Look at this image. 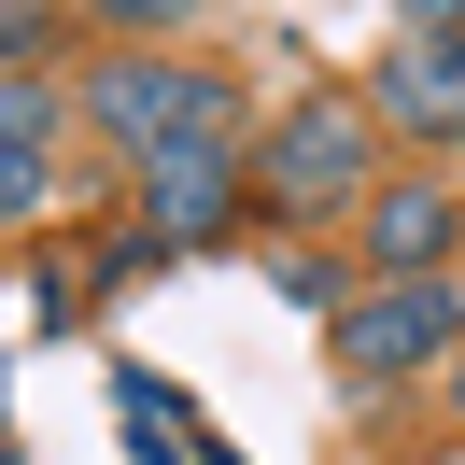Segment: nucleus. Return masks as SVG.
Wrapping results in <instances>:
<instances>
[{"label":"nucleus","mask_w":465,"mask_h":465,"mask_svg":"<svg viewBox=\"0 0 465 465\" xmlns=\"http://www.w3.org/2000/svg\"><path fill=\"white\" fill-rule=\"evenodd\" d=\"M57 127H71V85L0 71V226H29V212L57 198Z\"/></svg>","instance_id":"0eeeda50"},{"label":"nucleus","mask_w":465,"mask_h":465,"mask_svg":"<svg viewBox=\"0 0 465 465\" xmlns=\"http://www.w3.org/2000/svg\"><path fill=\"white\" fill-rule=\"evenodd\" d=\"M282 296L339 324V311H352V254H324V240H296V254H282Z\"/></svg>","instance_id":"6e6552de"},{"label":"nucleus","mask_w":465,"mask_h":465,"mask_svg":"<svg viewBox=\"0 0 465 465\" xmlns=\"http://www.w3.org/2000/svg\"><path fill=\"white\" fill-rule=\"evenodd\" d=\"M423 465H465V451H423Z\"/></svg>","instance_id":"f8f14e48"},{"label":"nucleus","mask_w":465,"mask_h":465,"mask_svg":"<svg viewBox=\"0 0 465 465\" xmlns=\"http://www.w3.org/2000/svg\"><path fill=\"white\" fill-rule=\"evenodd\" d=\"M437 395H451V423H465V367H451V381H437Z\"/></svg>","instance_id":"9b49d317"},{"label":"nucleus","mask_w":465,"mask_h":465,"mask_svg":"<svg viewBox=\"0 0 465 465\" xmlns=\"http://www.w3.org/2000/svg\"><path fill=\"white\" fill-rule=\"evenodd\" d=\"M395 15H409L423 43H465V0H395Z\"/></svg>","instance_id":"9d476101"},{"label":"nucleus","mask_w":465,"mask_h":465,"mask_svg":"<svg viewBox=\"0 0 465 465\" xmlns=\"http://www.w3.org/2000/svg\"><path fill=\"white\" fill-rule=\"evenodd\" d=\"M339 395H409V381L465 367V282H352V311L324 324Z\"/></svg>","instance_id":"7ed1b4c3"},{"label":"nucleus","mask_w":465,"mask_h":465,"mask_svg":"<svg viewBox=\"0 0 465 465\" xmlns=\"http://www.w3.org/2000/svg\"><path fill=\"white\" fill-rule=\"evenodd\" d=\"M240 212H254V142H155L127 170V226L155 254H212V240H240Z\"/></svg>","instance_id":"20e7f679"},{"label":"nucleus","mask_w":465,"mask_h":465,"mask_svg":"<svg viewBox=\"0 0 465 465\" xmlns=\"http://www.w3.org/2000/svg\"><path fill=\"white\" fill-rule=\"evenodd\" d=\"M198 0H85V29H114V43H170Z\"/></svg>","instance_id":"1a4fd4ad"},{"label":"nucleus","mask_w":465,"mask_h":465,"mask_svg":"<svg viewBox=\"0 0 465 465\" xmlns=\"http://www.w3.org/2000/svg\"><path fill=\"white\" fill-rule=\"evenodd\" d=\"M71 127H85V142H114L127 170H142L155 142H254V99H240V71H212V57H170V43H99V57L71 71Z\"/></svg>","instance_id":"f257e3e1"},{"label":"nucleus","mask_w":465,"mask_h":465,"mask_svg":"<svg viewBox=\"0 0 465 465\" xmlns=\"http://www.w3.org/2000/svg\"><path fill=\"white\" fill-rule=\"evenodd\" d=\"M367 183H381V114L352 85L282 99V127L254 142V212H282V226H352Z\"/></svg>","instance_id":"f03ea898"},{"label":"nucleus","mask_w":465,"mask_h":465,"mask_svg":"<svg viewBox=\"0 0 465 465\" xmlns=\"http://www.w3.org/2000/svg\"><path fill=\"white\" fill-rule=\"evenodd\" d=\"M465 268V183L451 170H381L352 212V282H451Z\"/></svg>","instance_id":"39448f33"},{"label":"nucleus","mask_w":465,"mask_h":465,"mask_svg":"<svg viewBox=\"0 0 465 465\" xmlns=\"http://www.w3.org/2000/svg\"><path fill=\"white\" fill-rule=\"evenodd\" d=\"M367 114H381V142H409V155H465V43L395 29L381 71H367Z\"/></svg>","instance_id":"423d86ee"}]
</instances>
